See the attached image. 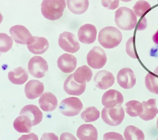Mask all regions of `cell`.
<instances>
[{
	"label": "cell",
	"mask_w": 158,
	"mask_h": 140,
	"mask_svg": "<svg viewBox=\"0 0 158 140\" xmlns=\"http://www.w3.org/2000/svg\"><path fill=\"white\" fill-rule=\"evenodd\" d=\"M41 11L44 18L49 20L59 19L66 7L65 0H43Z\"/></svg>",
	"instance_id": "obj_1"
},
{
	"label": "cell",
	"mask_w": 158,
	"mask_h": 140,
	"mask_svg": "<svg viewBox=\"0 0 158 140\" xmlns=\"http://www.w3.org/2000/svg\"><path fill=\"white\" fill-rule=\"evenodd\" d=\"M122 39V33L115 27H105L101 29L99 33V42L106 49H111L116 47L120 44Z\"/></svg>",
	"instance_id": "obj_2"
},
{
	"label": "cell",
	"mask_w": 158,
	"mask_h": 140,
	"mask_svg": "<svg viewBox=\"0 0 158 140\" xmlns=\"http://www.w3.org/2000/svg\"><path fill=\"white\" fill-rule=\"evenodd\" d=\"M115 22L117 27L124 30L134 29L137 23V17L130 9L121 7L115 13Z\"/></svg>",
	"instance_id": "obj_3"
},
{
	"label": "cell",
	"mask_w": 158,
	"mask_h": 140,
	"mask_svg": "<svg viewBox=\"0 0 158 140\" xmlns=\"http://www.w3.org/2000/svg\"><path fill=\"white\" fill-rule=\"evenodd\" d=\"M124 116V109L122 106L114 108L104 107L101 113V117L103 121L112 126H117L121 124Z\"/></svg>",
	"instance_id": "obj_4"
},
{
	"label": "cell",
	"mask_w": 158,
	"mask_h": 140,
	"mask_svg": "<svg viewBox=\"0 0 158 140\" xmlns=\"http://www.w3.org/2000/svg\"><path fill=\"white\" fill-rule=\"evenodd\" d=\"M83 104L79 98L70 97L65 98L59 104L60 113L65 116L72 117L77 115L82 110Z\"/></svg>",
	"instance_id": "obj_5"
},
{
	"label": "cell",
	"mask_w": 158,
	"mask_h": 140,
	"mask_svg": "<svg viewBox=\"0 0 158 140\" xmlns=\"http://www.w3.org/2000/svg\"><path fill=\"white\" fill-rule=\"evenodd\" d=\"M86 60L88 64L93 68L101 69L104 66L107 61L104 50L100 47L95 46L87 54Z\"/></svg>",
	"instance_id": "obj_6"
},
{
	"label": "cell",
	"mask_w": 158,
	"mask_h": 140,
	"mask_svg": "<svg viewBox=\"0 0 158 140\" xmlns=\"http://www.w3.org/2000/svg\"><path fill=\"white\" fill-rule=\"evenodd\" d=\"M28 70L33 77L37 78H42L48 71V63L41 56H33L28 62Z\"/></svg>",
	"instance_id": "obj_7"
},
{
	"label": "cell",
	"mask_w": 158,
	"mask_h": 140,
	"mask_svg": "<svg viewBox=\"0 0 158 140\" xmlns=\"http://www.w3.org/2000/svg\"><path fill=\"white\" fill-rule=\"evenodd\" d=\"M58 43L60 47L67 52L74 53L78 51L80 45L75 34L64 32L59 35Z\"/></svg>",
	"instance_id": "obj_8"
},
{
	"label": "cell",
	"mask_w": 158,
	"mask_h": 140,
	"mask_svg": "<svg viewBox=\"0 0 158 140\" xmlns=\"http://www.w3.org/2000/svg\"><path fill=\"white\" fill-rule=\"evenodd\" d=\"M11 36L17 44L28 45L33 37L26 27L22 25H16L10 29Z\"/></svg>",
	"instance_id": "obj_9"
},
{
	"label": "cell",
	"mask_w": 158,
	"mask_h": 140,
	"mask_svg": "<svg viewBox=\"0 0 158 140\" xmlns=\"http://www.w3.org/2000/svg\"><path fill=\"white\" fill-rule=\"evenodd\" d=\"M123 101V95L120 92L114 89L105 92L102 96V103L106 108H114L121 106Z\"/></svg>",
	"instance_id": "obj_10"
},
{
	"label": "cell",
	"mask_w": 158,
	"mask_h": 140,
	"mask_svg": "<svg viewBox=\"0 0 158 140\" xmlns=\"http://www.w3.org/2000/svg\"><path fill=\"white\" fill-rule=\"evenodd\" d=\"M118 84L124 89L133 88L136 83V77L134 72L128 68H122L118 72L117 76Z\"/></svg>",
	"instance_id": "obj_11"
},
{
	"label": "cell",
	"mask_w": 158,
	"mask_h": 140,
	"mask_svg": "<svg viewBox=\"0 0 158 140\" xmlns=\"http://www.w3.org/2000/svg\"><path fill=\"white\" fill-rule=\"evenodd\" d=\"M97 30L94 25L86 24L81 26L78 32L79 41L84 44H92L96 41Z\"/></svg>",
	"instance_id": "obj_12"
},
{
	"label": "cell",
	"mask_w": 158,
	"mask_h": 140,
	"mask_svg": "<svg viewBox=\"0 0 158 140\" xmlns=\"http://www.w3.org/2000/svg\"><path fill=\"white\" fill-rule=\"evenodd\" d=\"M94 81L97 88L106 90L113 85L114 83L115 78L111 72L102 70L96 74L94 77Z\"/></svg>",
	"instance_id": "obj_13"
},
{
	"label": "cell",
	"mask_w": 158,
	"mask_h": 140,
	"mask_svg": "<svg viewBox=\"0 0 158 140\" xmlns=\"http://www.w3.org/2000/svg\"><path fill=\"white\" fill-rule=\"evenodd\" d=\"M25 115L31 122L32 126H35L41 122L43 114L38 107L29 104L23 107L19 113V115Z\"/></svg>",
	"instance_id": "obj_14"
},
{
	"label": "cell",
	"mask_w": 158,
	"mask_h": 140,
	"mask_svg": "<svg viewBox=\"0 0 158 140\" xmlns=\"http://www.w3.org/2000/svg\"><path fill=\"white\" fill-rule=\"evenodd\" d=\"M77 64V59L72 55L65 53L59 56L57 65L60 71L64 73H69L75 70Z\"/></svg>",
	"instance_id": "obj_15"
},
{
	"label": "cell",
	"mask_w": 158,
	"mask_h": 140,
	"mask_svg": "<svg viewBox=\"0 0 158 140\" xmlns=\"http://www.w3.org/2000/svg\"><path fill=\"white\" fill-rule=\"evenodd\" d=\"M86 83L80 84L74 79L73 74L68 76L64 83V89L69 95L79 96L85 91Z\"/></svg>",
	"instance_id": "obj_16"
},
{
	"label": "cell",
	"mask_w": 158,
	"mask_h": 140,
	"mask_svg": "<svg viewBox=\"0 0 158 140\" xmlns=\"http://www.w3.org/2000/svg\"><path fill=\"white\" fill-rule=\"evenodd\" d=\"M49 43L46 38L43 37H33L27 48L30 52L35 55H42L49 49Z\"/></svg>",
	"instance_id": "obj_17"
},
{
	"label": "cell",
	"mask_w": 158,
	"mask_h": 140,
	"mask_svg": "<svg viewBox=\"0 0 158 140\" xmlns=\"http://www.w3.org/2000/svg\"><path fill=\"white\" fill-rule=\"evenodd\" d=\"M44 90L43 83L37 80H31L26 84L24 92L26 96L30 99L40 96Z\"/></svg>",
	"instance_id": "obj_18"
},
{
	"label": "cell",
	"mask_w": 158,
	"mask_h": 140,
	"mask_svg": "<svg viewBox=\"0 0 158 140\" xmlns=\"http://www.w3.org/2000/svg\"><path fill=\"white\" fill-rule=\"evenodd\" d=\"M77 136L80 140H97V129L91 124H83L79 126Z\"/></svg>",
	"instance_id": "obj_19"
},
{
	"label": "cell",
	"mask_w": 158,
	"mask_h": 140,
	"mask_svg": "<svg viewBox=\"0 0 158 140\" xmlns=\"http://www.w3.org/2000/svg\"><path fill=\"white\" fill-rule=\"evenodd\" d=\"M41 109L44 111H52L56 109L58 104L56 97L49 92H44L39 99Z\"/></svg>",
	"instance_id": "obj_20"
},
{
	"label": "cell",
	"mask_w": 158,
	"mask_h": 140,
	"mask_svg": "<svg viewBox=\"0 0 158 140\" xmlns=\"http://www.w3.org/2000/svg\"><path fill=\"white\" fill-rule=\"evenodd\" d=\"M143 112L139 117L145 121L152 120L158 114V109L156 107V99H150L147 101L142 103Z\"/></svg>",
	"instance_id": "obj_21"
},
{
	"label": "cell",
	"mask_w": 158,
	"mask_h": 140,
	"mask_svg": "<svg viewBox=\"0 0 158 140\" xmlns=\"http://www.w3.org/2000/svg\"><path fill=\"white\" fill-rule=\"evenodd\" d=\"M8 77L9 80L13 84L22 85L27 82L28 75L25 69L22 67H19L9 72Z\"/></svg>",
	"instance_id": "obj_22"
},
{
	"label": "cell",
	"mask_w": 158,
	"mask_h": 140,
	"mask_svg": "<svg viewBox=\"0 0 158 140\" xmlns=\"http://www.w3.org/2000/svg\"><path fill=\"white\" fill-rule=\"evenodd\" d=\"M74 79L77 83L83 84L91 80L93 73L91 69L86 65L78 68L73 74Z\"/></svg>",
	"instance_id": "obj_23"
},
{
	"label": "cell",
	"mask_w": 158,
	"mask_h": 140,
	"mask_svg": "<svg viewBox=\"0 0 158 140\" xmlns=\"http://www.w3.org/2000/svg\"><path fill=\"white\" fill-rule=\"evenodd\" d=\"M67 4L70 12L76 14L85 13L89 6L88 0H67Z\"/></svg>",
	"instance_id": "obj_24"
},
{
	"label": "cell",
	"mask_w": 158,
	"mask_h": 140,
	"mask_svg": "<svg viewBox=\"0 0 158 140\" xmlns=\"http://www.w3.org/2000/svg\"><path fill=\"white\" fill-rule=\"evenodd\" d=\"M15 130L18 132H30L32 126L31 122L25 115H21L17 118L13 122Z\"/></svg>",
	"instance_id": "obj_25"
},
{
	"label": "cell",
	"mask_w": 158,
	"mask_h": 140,
	"mask_svg": "<svg viewBox=\"0 0 158 140\" xmlns=\"http://www.w3.org/2000/svg\"><path fill=\"white\" fill-rule=\"evenodd\" d=\"M124 136L126 140H144L143 131L133 125H129L126 128Z\"/></svg>",
	"instance_id": "obj_26"
},
{
	"label": "cell",
	"mask_w": 158,
	"mask_h": 140,
	"mask_svg": "<svg viewBox=\"0 0 158 140\" xmlns=\"http://www.w3.org/2000/svg\"><path fill=\"white\" fill-rule=\"evenodd\" d=\"M127 114L131 117L139 116L143 112V104L137 100H131L125 104Z\"/></svg>",
	"instance_id": "obj_27"
},
{
	"label": "cell",
	"mask_w": 158,
	"mask_h": 140,
	"mask_svg": "<svg viewBox=\"0 0 158 140\" xmlns=\"http://www.w3.org/2000/svg\"><path fill=\"white\" fill-rule=\"evenodd\" d=\"M81 116L85 122H92L99 119L100 112L94 107H88L81 113Z\"/></svg>",
	"instance_id": "obj_28"
},
{
	"label": "cell",
	"mask_w": 158,
	"mask_h": 140,
	"mask_svg": "<svg viewBox=\"0 0 158 140\" xmlns=\"http://www.w3.org/2000/svg\"><path fill=\"white\" fill-rule=\"evenodd\" d=\"M145 84L149 91L158 94V77L148 73L145 77Z\"/></svg>",
	"instance_id": "obj_29"
},
{
	"label": "cell",
	"mask_w": 158,
	"mask_h": 140,
	"mask_svg": "<svg viewBox=\"0 0 158 140\" xmlns=\"http://www.w3.org/2000/svg\"><path fill=\"white\" fill-rule=\"evenodd\" d=\"M13 41L12 38L6 33L0 34V52H6L12 47Z\"/></svg>",
	"instance_id": "obj_30"
},
{
	"label": "cell",
	"mask_w": 158,
	"mask_h": 140,
	"mask_svg": "<svg viewBox=\"0 0 158 140\" xmlns=\"http://www.w3.org/2000/svg\"><path fill=\"white\" fill-rule=\"evenodd\" d=\"M151 8L149 2L144 1H138L133 7V10L135 14L141 17Z\"/></svg>",
	"instance_id": "obj_31"
},
{
	"label": "cell",
	"mask_w": 158,
	"mask_h": 140,
	"mask_svg": "<svg viewBox=\"0 0 158 140\" xmlns=\"http://www.w3.org/2000/svg\"><path fill=\"white\" fill-rule=\"evenodd\" d=\"M126 52L130 57L137 59L136 53L134 50L133 46V37L130 38L126 44Z\"/></svg>",
	"instance_id": "obj_32"
},
{
	"label": "cell",
	"mask_w": 158,
	"mask_h": 140,
	"mask_svg": "<svg viewBox=\"0 0 158 140\" xmlns=\"http://www.w3.org/2000/svg\"><path fill=\"white\" fill-rule=\"evenodd\" d=\"M102 5L109 10H114L119 6V0H102Z\"/></svg>",
	"instance_id": "obj_33"
},
{
	"label": "cell",
	"mask_w": 158,
	"mask_h": 140,
	"mask_svg": "<svg viewBox=\"0 0 158 140\" xmlns=\"http://www.w3.org/2000/svg\"><path fill=\"white\" fill-rule=\"evenodd\" d=\"M103 140H125L121 134L115 132L106 133L103 135Z\"/></svg>",
	"instance_id": "obj_34"
},
{
	"label": "cell",
	"mask_w": 158,
	"mask_h": 140,
	"mask_svg": "<svg viewBox=\"0 0 158 140\" xmlns=\"http://www.w3.org/2000/svg\"><path fill=\"white\" fill-rule=\"evenodd\" d=\"M40 140H59V138L53 133H45L42 136Z\"/></svg>",
	"instance_id": "obj_35"
},
{
	"label": "cell",
	"mask_w": 158,
	"mask_h": 140,
	"mask_svg": "<svg viewBox=\"0 0 158 140\" xmlns=\"http://www.w3.org/2000/svg\"><path fill=\"white\" fill-rule=\"evenodd\" d=\"M17 140H38V137L35 134L31 133L28 135H22Z\"/></svg>",
	"instance_id": "obj_36"
},
{
	"label": "cell",
	"mask_w": 158,
	"mask_h": 140,
	"mask_svg": "<svg viewBox=\"0 0 158 140\" xmlns=\"http://www.w3.org/2000/svg\"><path fill=\"white\" fill-rule=\"evenodd\" d=\"M60 140H77L72 134L68 132L63 133L60 136Z\"/></svg>",
	"instance_id": "obj_37"
},
{
	"label": "cell",
	"mask_w": 158,
	"mask_h": 140,
	"mask_svg": "<svg viewBox=\"0 0 158 140\" xmlns=\"http://www.w3.org/2000/svg\"><path fill=\"white\" fill-rule=\"evenodd\" d=\"M153 40L155 44H158V30L153 36Z\"/></svg>",
	"instance_id": "obj_38"
},
{
	"label": "cell",
	"mask_w": 158,
	"mask_h": 140,
	"mask_svg": "<svg viewBox=\"0 0 158 140\" xmlns=\"http://www.w3.org/2000/svg\"><path fill=\"white\" fill-rule=\"evenodd\" d=\"M154 74L157 75L158 76V66L154 70Z\"/></svg>",
	"instance_id": "obj_39"
},
{
	"label": "cell",
	"mask_w": 158,
	"mask_h": 140,
	"mask_svg": "<svg viewBox=\"0 0 158 140\" xmlns=\"http://www.w3.org/2000/svg\"><path fill=\"white\" fill-rule=\"evenodd\" d=\"M120 1H123V2H128L131 1L132 0H120Z\"/></svg>",
	"instance_id": "obj_40"
},
{
	"label": "cell",
	"mask_w": 158,
	"mask_h": 140,
	"mask_svg": "<svg viewBox=\"0 0 158 140\" xmlns=\"http://www.w3.org/2000/svg\"><path fill=\"white\" fill-rule=\"evenodd\" d=\"M156 126L158 130V119H157V121Z\"/></svg>",
	"instance_id": "obj_41"
},
{
	"label": "cell",
	"mask_w": 158,
	"mask_h": 140,
	"mask_svg": "<svg viewBox=\"0 0 158 140\" xmlns=\"http://www.w3.org/2000/svg\"><path fill=\"white\" fill-rule=\"evenodd\" d=\"M156 140H158V139H157Z\"/></svg>",
	"instance_id": "obj_42"
},
{
	"label": "cell",
	"mask_w": 158,
	"mask_h": 140,
	"mask_svg": "<svg viewBox=\"0 0 158 140\" xmlns=\"http://www.w3.org/2000/svg\"></svg>",
	"instance_id": "obj_43"
}]
</instances>
